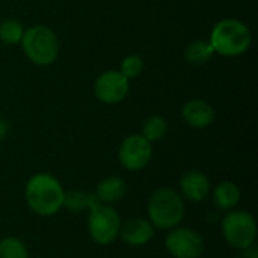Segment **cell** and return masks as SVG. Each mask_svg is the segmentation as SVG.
Instances as JSON below:
<instances>
[{
    "label": "cell",
    "mask_w": 258,
    "mask_h": 258,
    "mask_svg": "<svg viewBox=\"0 0 258 258\" xmlns=\"http://www.w3.org/2000/svg\"><path fill=\"white\" fill-rule=\"evenodd\" d=\"M144 70H145V62H144V59H142L139 54H127V56L121 60L119 70H118V71H119L125 79L133 80V79L141 77L142 73H144Z\"/></svg>",
    "instance_id": "obj_20"
},
{
    "label": "cell",
    "mask_w": 258,
    "mask_h": 258,
    "mask_svg": "<svg viewBox=\"0 0 258 258\" xmlns=\"http://www.w3.org/2000/svg\"><path fill=\"white\" fill-rule=\"evenodd\" d=\"M125 194H127V183L118 175H110L103 178L97 184L94 192L97 203L107 204V206L119 203L125 197Z\"/></svg>",
    "instance_id": "obj_13"
},
{
    "label": "cell",
    "mask_w": 258,
    "mask_h": 258,
    "mask_svg": "<svg viewBox=\"0 0 258 258\" xmlns=\"http://www.w3.org/2000/svg\"><path fill=\"white\" fill-rule=\"evenodd\" d=\"M65 189L60 181L47 172L33 174L24 187V200L27 207L38 216H53L63 207Z\"/></svg>",
    "instance_id": "obj_1"
},
{
    "label": "cell",
    "mask_w": 258,
    "mask_h": 258,
    "mask_svg": "<svg viewBox=\"0 0 258 258\" xmlns=\"http://www.w3.org/2000/svg\"><path fill=\"white\" fill-rule=\"evenodd\" d=\"M168 121L160 116V115H151L150 118H147L142 124V130H141V135L151 144L154 142H159L162 141L166 133H168Z\"/></svg>",
    "instance_id": "obj_17"
},
{
    "label": "cell",
    "mask_w": 258,
    "mask_h": 258,
    "mask_svg": "<svg viewBox=\"0 0 258 258\" xmlns=\"http://www.w3.org/2000/svg\"><path fill=\"white\" fill-rule=\"evenodd\" d=\"M148 221L157 230L178 227L186 215V204L180 192L172 187H160L153 192L147 204Z\"/></svg>",
    "instance_id": "obj_4"
},
{
    "label": "cell",
    "mask_w": 258,
    "mask_h": 258,
    "mask_svg": "<svg viewBox=\"0 0 258 258\" xmlns=\"http://www.w3.org/2000/svg\"><path fill=\"white\" fill-rule=\"evenodd\" d=\"M240 201V189L233 181H222L213 189V203L222 212L236 209Z\"/></svg>",
    "instance_id": "obj_14"
},
{
    "label": "cell",
    "mask_w": 258,
    "mask_h": 258,
    "mask_svg": "<svg viewBox=\"0 0 258 258\" xmlns=\"http://www.w3.org/2000/svg\"><path fill=\"white\" fill-rule=\"evenodd\" d=\"M153 159V144L141 133L128 135L118 148V160L121 166L130 172L145 169Z\"/></svg>",
    "instance_id": "obj_7"
},
{
    "label": "cell",
    "mask_w": 258,
    "mask_h": 258,
    "mask_svg": "<svg viewBox=\"0 0 258 258\" xmlns=\"http://www.w3.org/2000/svg\"><path fill=\"white\" fill-rule=\"evenodd\" d=\"M8 133H9V125H8V122H6L5 119L0 118V142L8 136Z\"/></svg>",
    "instance_id": "obj_21"
},
{
    "label": "cell",
    "mask_w": 258,
    "mask_h": 258,
    "mask_svg": "<svg viewBox=\"0 0 258 258\" xmlns=\"http://www.w3.org/2000/svg\"><path fill=\"white\" fill-rule=\"evenodd\" d=\"M130 80L118 70H106L94 82V95L103 104H118L127 98Z\"/></svg>",
    "instance_id": "obj_9"
},
{
    "label": "cell",
    "mask_w": 258,
    "mask_h": 258,
    "mask_svg": "<svg viewBox=\"0 0 258 258\" xmlns=\"http://www.w3.org/2000/svg\"><path fill=\"white\" fill-rule=\"evenodd\" d=\"M0 258H29V251L23 240L9 236L0 240Z\"/></svg>",
    "instance_id": "obj_19"
},
{
    "label": "cell",
    "mask_w": 258,
    "mask_h": 258,
    "mask_svg": "<svg viewBox=\"0 0 258 258\" xmlns=\"http://www.w3.org/2000/svg\"><path fill=\"white\" fill-rule=\"evenodd\" d=\"M156 228L148 219L133 218L121 224L119 237L128 246H144L154 237Z\"/></svg>",
    "instance_id": "obj_12"
},
{
    "label": "cell",
    "mask_w": 258,
    "mask_h": 258,
    "mask_svg": "<svg viewBox=\"0 0 258 258\" xmlns=\"http://www.w3.org/2000/svg\"><path fill=\"white\" fill-rule=\"evenodd\" d=\"M216 112L213 106L203 98H192L181 107V119L192 128H207L215 122Z\"/></svg>",
    "instance_id": "obj_11"
},
{
    "label": "cell",
    "mask_w": 258,
    "mask_h": 258,
    "mask_svg": "<svg viewBox=\"0 0 258 258\" xmlns=\"http://www.w3.org/2000/svg\"><path fill=\"white\" fill-rule=\"evenodd\" d=\"M20 45L27 60L36 67L53 65L60 53L56 32L45 24H33L24 29Z\"/></svg>",
    "instance_id": "obj_3"
},
{
    "label": "cell",
    "mask_w": 258,
    "mask_h": 258,
    "mask_svg": "<svg viewBox=\"0 0 258 258\" xmlns=\"http://www.w3.org/2000/svg\"><path fill=\"white\" fill-rule=\"evenodd\" d=\"M209 42L215 54L222 57H237L251 48L252 32L245 21L228 17L213 24Z\"/></svg>",
    "instance_id": "obj_2"
},
{
    "label": "cell",
    "mask_w": 258,
    "mask_h": 258,
    "mask_svg": "<svg viewBox=\"0 0 258 258\" xmlns=\"http://www.w3.org/2000/svg\"><path fill=\"white\" fill-rule=\"evenodd\" d=\"M215 56L209 39H195L186 45L184 59L192 65H204Z\"/></svg>",
    "instance_id": "obj_15"
},
{
    "label": "cell",
    "mask_w": 258,
    "mask_h": 258,
    "mask_svg": "<svg viewBox=\"0 0 258 258\" xmlns=\"http://www.w3.org/2000/svg\"><path fill=\"white\" fill-rule=\"evenodd\" d=\"M88 215V233L89 237L101 246L112 245L119 237L121 216L119 213L107 204L95 203Z\"/></svg>",
    "instance_id": "obj_6"
},
{
    "label": "cell",
    "mask_w": 258,
    "mask_h": 258,
    "mask_svg": "<svg viewBox=\"0 0 258 258\" xmlns=\"http://www.w3.org/2000/svg\"><path fill=\"white\" fill-rule=\"evenodd\" d=\"M165 246L174 258H200L204 252L203 236L187 227H175L169 230Z\"/></svg>",
    "instance_id": "obj_8"
},
{
    "label": "cell",
    "mask_w": 258,
    "mask_h": 258,
    "mask_svg": "<svg viewBox=\"0 0 258 258\" xmlns=\"http://www.w3.org/2000/svg\"><path fill=\"white\" fill-rule=\"evenodd\" d=\"M236 258H246V257H236Z\"/></svg>",
    "instance_id": "obj_22"
},
{
    "label": "cell",
    "mask_w": 258,
    "mask_h": 258,
    "mask_svg": "<svg viewBox=\"0 0 258 258\" xmlns=\"http://www.w3.org/2000/svg\"><path fill=\"white\" fill-rule=\"evenodd\" d=\"M178 187L183 200H187L190 203H203L212 190L209 177L198 169H190L184 172L180 178Z\"/></svg>",
    "instance_id": "obj_10"
},
{
    "label": "cell",
    "mask_w": 258,
    "mask_h": 258,
    "mask_svg": "<svg viewBox=\"0 0 258 258\" xmlns=\"http://www.w3.org/2000/svg\"><path fill=\"white\" fill-rule=\"evenodd\" d=\"M221 231L225 242L240 251L254 246L257 242V221L246 210H230L222 219Z\"/></svg>",
    "instance_id": "obj_5"
},
{
    "label": "cell",
    "mask_w": 258,
    "mask_h": 258,
    "mask_svg": "<svg viewBox=\"0 0 258 258\" xmlns=\"http://www.w3.org/2000/svg\"><path fill=\"white\" fill-rule=\"evenodd\" d=\"M97 203L95 195L83 190H68L63 197V207L71 213L89 210Z\"/></svg>",
    "instance_id": "obj_16"
},
{
    "label": "cell",
    "mask_w": 258,
    "mask_h": 258,
    "mask_svg": "<svg viewBox=\"0 0 258 258\" xmlns=\"http://www.w3.org/2000/svg\"><path fill=\"white\" fill-rule=\"evenodd\" d=\"M24 26L21 21L15 18H5L0 21V42L6 45H17L20 44L23 33H24Z\"/></svg>",
    "instance_id": "obj_18"
}]
</instances>
